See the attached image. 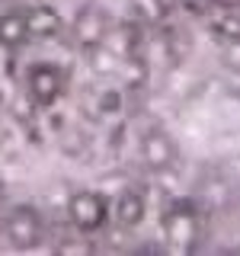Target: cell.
Masks as SVG:
<instances>
[{
    "label": "cell",
    "mask_w": 240,
    "mask_h": 256,
    "mask_svg": "<svg viewBox=\"0 0 240 256\" xmlns=\"http://www.w3.org/2000/svg\"><path fill=\"white\" fill-rule=\"evenodd\" d=\"M70 214L77 218V224H84V230H93L96 224L102 221V205L96 196H80L74 198V205H70Z\"/></svg>",
    "instance_id": "obj_1"
},
{
    "label": "cell",
    "mask_w": 240,
    "mask_h": 256,
    "mask_svg": "<svg viewBox=\"0 0 240 256\" xmlns=\"http://www.w3.org/2000/svg\"><path fill=\"white\" fill-rule=\"evenodd\" d=\"M10 237L16 240V244H22V246H32V244H36L38 230H36V221H32L29 212H16V214H13V221H10Z\"/></svg>",
    "instance_id": "obj_2"
},
{
    "label": "cell",
    "mask_w": 240,
    "mask_h": 256,
    "mask_svg": "<svg viewBox=\"0 0 240 256\" xmlns=\"http://www.w3.org/2000/svg\"><path fill=\"white\" fill-rule=\"evenodd\" d=\"M157 141L160 144H154V138H148V144H144V157H148V164H154V166H164L166 160L173 157V144H170V138H166V134H160L157 132Z\"/></svg>",
    "instance_id": "obj_3"
}]
</instances>
